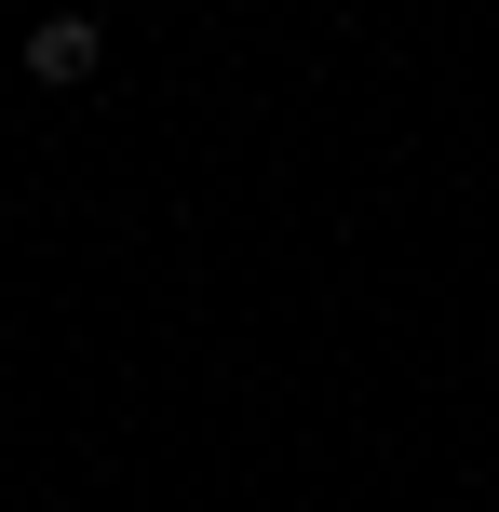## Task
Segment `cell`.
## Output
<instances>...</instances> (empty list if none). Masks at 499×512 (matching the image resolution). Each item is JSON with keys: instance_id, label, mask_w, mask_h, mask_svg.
<instances>
[{"instance_id": "6da1fadb", "label": "cell", "mask_w": 499, "mask_h": 512, "mask_svg": "<svg viewBox=\"0 0 499 512\" xmlns=\"http://www.w3.org/2000/svg\"><path fill=\"white\" fill-rule=\"evenodd\" d=\"M95 68H108V27L95 14H41V27H27V81H41V95H81Z\"/></svg>"}]
</instances>
